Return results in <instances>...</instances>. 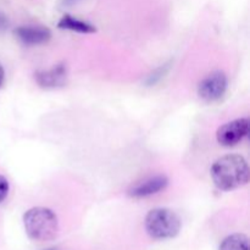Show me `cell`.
<instances>
[{
  "label": "cell",
  "mask_w": 250,
  "mask_h": 250,
  "mask_svg": "<svg viewBox=\"0 0 250 250\" xmlns=\"http://www.w3.org/2000/svg\"><path fill=\"white\" fill-rule=\"evenodd\" d=\"M211 178L219 189L225 192L237 189L248 183V163L239 154L221 156L212 165Z\"/></svg>",
  "instance_id": "obj_1"
},
{
  "label": "cell",
  "mask_w": 250,
  "mask_h": 250,
  "mask_svg": "<svg viewBox=\"0 0 250 250\" xmlns=\"http://www.w3.org/2000/svg\"><path fill=\"white\" fill-rule=\"evenodd\" d=\"M27 236L37 242H48L56 237L59 221L55 212L48 208H32L23 215Z\"/></svg>",
  "instance_id": "obj_2"
},
{
  "label": "cell",
  "mask_w": 250,
  "mask_h": 250,
  "mask_svg": "<svg viewBox=\"0 0 250 250\" xmlns=\"http://www.w3.org/2000/svg\"><path fill=\"white\" fill-rule=\"evenodd\" d=\"M146 231L151 238L171 239L180 233L181 220L176 212L165 208H158L148 212L144 221Z\"/></svg>",
  "instance_id": "obj_3"
},
{
  "label": "cell",
  "mask_w": 250,
  "mask_h": 250,
  "mask_svg": "<svg viewBox=\"0 0 250 250\" xmlns=\"http://www.w3.org/2000/svg\"><path fill=\"white\" fill-rule=\"evenodd\" d=\"M249 133V120L237 119L227 122L217 129V142L222 146H234L241 143Z\"/></svg>",
  "instance_id": "obj_4"
},
{
  "label": "cell",
  "mask_w": 250,
  "mask_h": 250,
  "mask_svg": "<svg viewBox=\"0 0 250 250\" xmlns=\"http://www.w3.org/2000/svg\"><path fill=\"white\" fill-rule=\"evenodd\" d=\"M227 89V77L221 71H215L204 78L198 87V94L208 103L221 99Z\"/></svg>",
  "instance_id": "obj_5"
},
{
  "label": "cell",
  "mask_w": 250,
  "mask_h": 250,
  "mask_svg": "<svg viewBox=\"0 0 250 250\" xmlns=\"http://www.w3.org/2000/svg\"><path fill=\"white\" fill-rule=\"evenodd\" d=\"M15 34L24 45H39L51 38V32L43 26H21L15 29Z\"/></svg>",
  "instance_id": "obj_6"
},
{
  "label": "cell",
  "mask_w": 250,
  "mask_h": 250,
  "mask_svg": "<svg viewBox=\"0 0 250 250\" xmlns=\"http://www.w3.org/2000/svg\"><path fill=\"white\" fill-rule=\"evenodd\" d=\"M168 180L166 176H155L150 177L143 182L137 183L134 187L128 190V195L132 198H146L156 194L166 188Z\"/></svg>",
  "instance_id": "obj_7"
},
{
  "label": "cell",
  "mask_w": 250,
  "mask_h": 250,
  "mask_svg": "<svg viewBox=\"0 0 250 250\" xmlns=\"http://www.w3.org/2000/svg\"><path fill=\"white\" fill-rule=\"evenodd\" d=\"M66 80V66L56 65L51 70L41 71L36 75V81L43 88H56L63 85Z\"/></svg>",
  "instance_id": "obj_8"
},
{
  "label": "cell",
  "mask_w": 250,
  "mask_h": 250,
  "mask_svg": "<svg viewBox=\"0 0 250 250\" xmlns=\"http://www.w3.org/2000/svg\"><path fill=\"white\" fill-rule=\"evenodd\" d=\"M58 27L60 29H68V31L78 32V33H94L97 31L93 24L81 21V20L70 16V15H65V16L61 17L60 21L58 22Z\"/></svg>",
  "instance_id": "obj_9"
},
{
  "label": "cell",
  "mask_w": 250,
  "mask_h": 250,
  "mask_svg": "<svg viewBox=\"0 0 250 250\" xmlns=\"http://www.w3.org/2000/svg\"><path fill=\"white\" fill-rule=\"evenodd\" d=\"M219 250H249V238L243 233L231 234L222 241Z\"/></svg>",
  "instance_id": "obj_10"
},
{
  "label": "cell",
  "mask_w": 250,
  "mask_h": 250,
  "mask_svg": "<svg viewBox=\"0 0 250 250\" xmlns=\"http://www.w3.org/2000/svg\"><path fill=\"white\" fill-rule=\"evenodd\" d=\"M9 193V182L4 176L0 175V203L4 202Z\"/></svg>",
  "instance_id": "obj_11"
},
{
  "label": "cell",
  "mask_w": 250,
  "mask_h": 250,
  "mask_svg": "<svg viewBox=\"0 0 250 250\" xmlns=\"http://www.w3.org/2000/svg\"><path fill=\"white\" fill-rule=\"evenodd\" d=\"M6 26H7L6 17H5L4 15H2L1 12H0V31H2V29H4Z\"/></svg>",
  "instance_id": "obj_12"
},
{
  "label": "cell",
  "mask_w": 250,
  "mask_h": 250,
  "mask_svg": "<svg viewBox=\"0 0 250 250\" xmlns=\"http://www.w3.org/2000/svg\"><path fill=\"white\" fill-rule=\"evenodd\" d=\"M4 78H5V72H4V68H2L1 63H0V87L4 83Z\"/></svg>",
  "instance_id": "obj_13"
},
{
  "label": "cell",
  "mask_w": 250,
  "mask_h": 250,
  "mask_svg": "<svg viewBox=\"0 0 250 250\" xmlns=\"http://www.w3.org/2000/svg\"><path fill=\"white\" fill-rule=\"evenodd\" d=\"M46 250H56V249H46Z\"/></svg>",
  "instance_id": "obj_14"
}]
</instances>
